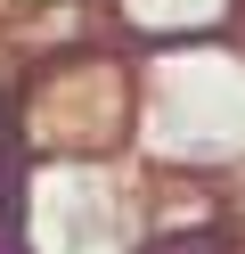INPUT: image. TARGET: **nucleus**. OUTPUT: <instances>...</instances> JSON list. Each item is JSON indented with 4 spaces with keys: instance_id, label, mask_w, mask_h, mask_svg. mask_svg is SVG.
I'll use <instances>...</instances> for the list:
<instances>
[{
    "instance_id": "nucleus-1",
    "label": "nucleus",
    "mask_w": 245,
    "mask_h": 254,
    "mask_svg": "<svg viewBox=\"0 0 245 254\" xmlns=\"http://www.w3.org/2000/svg\"><path fill=\"white\" fill-rule=\"evenodd\" d=\"M131 139H147L172 172L245 156V50L221 33L172 41L139 90V131Z\"/></svg>"
},
{
    "instance_id": "nucleus-2",
    "label": "nucleus",
    "mask_w": 245,
    "mask_h": 254,
    "mask_svg": "<svg viewBox=\"0 0 245 254\" xmlns=\"http://www.w3.org/2000/svg\"><path fill=\"white\" fill-rule=\"evenodd\" d=\"M131 131H139V74L114 50H74L41 66L16 107V139L33 148V164H98Z\"/></svg>"
},
{
    "instance_id": "nucleus-3",
    "label": "nucleus",
    "mask_w": 245,
    "mask_h": 254,
    "mask_svg": "<svg viewBox=\"0 0 245 254\" xmlns=\"http://www.w3.org/2000/svg\"><path fill=\"white\" fill-rule=\"evenodd\" d=\"M0 230H25L33 254H123V221L98 164H16V205Z\"/></svg>"
},
{
    "instance_id": "nucleus-4",
    "label": "nucleus",
    "mask_w": 245,
    "mask_h": 254,
    "mask_svg": "<svg viewBox=\"0 0 245 254\" xmlns=\"http://www.w3.org/2000/svg\"><path fill=\"white\" fill-rule=\"evenodd\" d=\"M237 0H114V25L147 50H172V41H204V33H229Z\"/></svg>"
},
{
    "instance_id": "nucleus-5",
    "label": "nucleus",
    "mask_w": 245,
    "mask_h": 254,
    "mask_svg": "<svg viewBox=\"0 0 245 254\" xmlns=\"http://www.w3.org/2000/svg\"><path fill=\"white\" fill-rule=\"evenodd\" d=\"M139 254H229L212 230H147V246Z\"/></svg>"
},
{
    "instance_id": "nucleus-6",
    "label": "nucleus",
    "mask_w": 245,
    "mask_h": 254,
    "mask_svg": "<svg viewBox=\"0 0 245 254\" xmlns=\"http://www.w3.org/2000/svg\"><path fill=\"white\" fill-rule=\"evenodd\" d=\"M0 254H16V246H0Z\"/></svg>"
}]
</instances>
